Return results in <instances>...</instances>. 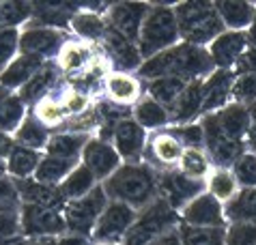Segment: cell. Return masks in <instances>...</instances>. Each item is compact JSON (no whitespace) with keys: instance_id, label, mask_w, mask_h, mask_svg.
Listing matches in <instances>:
<instances>
[{"instance_id":"cell-1","label":"cell","mask_w":256,"mask_h":245,"mask_svg":"<svg viewBox=\"0 0 256 245\" xmlns=\"http://www.w3.org/2000/svg\"><path fill=\"white\" fill-rule=\"evenodd\" d=\"M213 71H216V67H213L207 48H196L181 41L166 52L142 60L136 71V78L142 84L158 80V78H181L186 82H192L204 80Z\"/></svg>"},{"instance_id":"cell-2","label":"cell","mask_w":256,"mask_h":245,"mask_svg":"<svg viewBox=\"0 0 256 245\" xmlns=\"http://www.w3.org/2000/svg\"><path fill=\"white\" fill-rule=\"evenodd\" d=\"M108 200H116L127 206L144 208L160 198V185H158V170L148 164H123L120 168L102 183Z\"/></svg>"},{"instance_id":"cell-3","label":"cell","mask_w":256,"mask_h":245,"mask_svg":"<svg viewBox=\"0 0 256 245\" xmlns=\"http://www.w3.org/2000/svg\"><path fill=\"white\" fill-rule=\"evenodd\" d=\"M176 43H181V34L174 16V6L166 2H153L148 6V13L142 22L138 37V50L142 60L166 52V50L174 48Z\"/></svg>"},{"instance_id":"cell-4","label":"cell","mask_w":256,"mask_h":245,"mask_svg":"<svg viewBox=\"0 0 256 245\" xmlns=\"http://www.w3.org/2000/svg\"><path fill=\"white\" fill-rule=\"evenodd\" d=\"M174 16L181 41L196 48H207L226 30L213 2H179L174 4Z\"/></svg>"},{"instance_id":"cell-5","label":"cell","mask_w":256,"mask_h":245,"mask_svg":"<svg viewBox=\"0 0 256 245\" xmlns=\"http://www.w3.org/2000/svg\"><path fill=\"white\" fill-rule=\"evenodd\" d=\"M179 213L164 198H158L138 211L132 228L127 230L123 239V245H151L170 230L179 228Z\"/></svg>"},{"instance_id":"cell-6","label":"cell","mask_w":256,"mask_h":245,"mask_svg":"<svg viewBox=\"0 0 256 245\" xmlns=\"http://www.w3.org/2000/svg\"><path fill=\"white\" fill-rule=\"evenodd\" d=\"M71 39L67 30H58L52 26H44L37 22H28L20 28V54L34 56V58L50 62L56 60V56L62 50V46Z\"/></svg>"},{"instance_id":"cell-7","label":"cell","mask_w":256,"mask_h":245,"mask_svg":"<svg viewBox=\"0 0 256 245\" xmlns=\"http://www.w3.org/2000/svg\"><path fill=\"white\" fill-rule=\"evenodd\" d=\"M108 204V196H106L104 187L97 185L93 192L86 194L84 198L78 200H69L62 206V218L67 224V232L71 234H82L90 239V232L97 224L99 215Z\"/></svg>"},{"instance_id":"cell-8","label":"cell","mask_w":256,"mask_h":245,"mask_svg":"<svg viewBox=\"0 0 256 245\" xmlns=\"http://www.w3.org/2000/svg\"><path fill=\"white\" fill-rule=\"evenodd\" d=\"M138 211L127 206L116 200H108V204L99 215L97 224L90 232V243L102 245V243H123L127 230L132 228Z\"/></svg>"},{"instance_id":"cell-9","label":"cell","mask_w":256,"mask_h":245,"mask_svg":"<svg viewBox=\"0 0 256 245\" xmlns=\"http://www.w3.org/2000/svg\"><path fill=\"white\" fill-rule=\"evenodd\" d=\"M20 232L24 239L37 236H62L67 224L62 218V208H50L37 204H20Z\"/></svg>"},{"instance_id":"cell-10","label":"cell","mask_w":256,"mask_h":245,"mask_svg":"<svg viewBox=\"0 0 256 245\" xmlns=\"http://www.w3.org/2000/svg\"><path fill=\"white\" fill-rule=\"evenodd\" d=\"M108 6L104 4H80L74 16L69 20V34L88 46H99L108 32V20H106Z\"/></svg>"},{"instance_id":"cell-11","label":"cell","mask_w":256,"mask_h":245,"mask_svg":"<svg viewBox=\"0 0 256 245\" xmlns=\"http://www.w3.org/2000/svg\"><path fill=\"white\" fill-rule=\"evenodd\" d=\"M158 185H160V198L166 200L176 213L204 192V181L190 178L181 174L179 170L158 172Z\"/></svg>"},{"instance_id":"cell-12","label":"cell","mask_w":256,"mask_h":245,"mask_svg":"<svg viewBox=\"0 0 256 245\" xmlns=\"http://www.w3.org/2000/svg\"><path fill=\"white\" fill-rule=\"evenodd\" d=\"M179 220L186 226H196V228H226L228 220L224 213V204L211 194L202 192L196 196L192 202L179 211Z\"/></svg>"},{"instance_id":"cell-13","label":"cell","mask_w":256,"mask_h":245,"mask_svg":"<svg viewBox=\"0 0 256 245\" xmlns=\"http://www.w3.org/2000/svg\"><path fill=\"white\" fill-rule=\"evenodd\" d=\"M183 144L174 138L168 129L164 132H155L148 134L146 140V148H144V164H148L151 168L158 172H166V170H176V166L181 162L183 155Z\"/></svg>"},{"instance_id":"cell-14","label":"cell","mask_w":256,"mask_h":245,"mask_svg":"<svg viewBox=\"0 0 256 245\" xmlns=\"http://www.w3.org/2000/svg\"><path fill=\"white\" fill-rule=\"evenodd\" d=\"M148 132H144L134 116L123 118L114 122V132H112V144H114L116 153L120 155L123 164H140L144 160Z\"/></svg>"},{"instance_id":"cell-15","label":"cell","mask_w":256,"mask_h":245,"mask_svg":"<svg viewBox=\"0 0 256 245\" xmlns=\"http://www.w3.org/2000/svg\"><path fill=\"white\" fill-rule=\"evenodd\" d=\"M80 164H84L93 172L99 183H104L106 178H110L120 166H123V160H120V155L116 153L114 144L93 136L82 150Z\"/></svg>"},{"instance_id":"cell-16","label":"cell","mask_w":256,"mask_h":245,"mask_svg":"<svg viewBox=\"0 0 256 245\" xmlns=\"http://www.w3.org/2000/svg\"><path fill=\"white\" fill-rule=\"evenodd\" d=\"M102 54L108 58L112 71H125V74H136L142 64V56L138 50V43L125 39L123 34L108 28L104 41L99 43Z\"/></svg>"},{"instance_id":"cell-17","label":"cell","mask_w":256,"mask_h":245,"mask_svg":"<svg viewBox=\"0 0 256 245\" xmlns=\"http://www.w3.org/2000/svg\"><path fill=\"white\" fill-rule=\"evenodd\" d=\"M248 48H250V34L248 32L224 30L207 46V52L216 69H234L239 58L248 52Z\"/></svg>"},{"instance_id":"cell-18","label":"cell","mask_w":256,"mask_h":245,"mask_svg":"<svg viewBox=\"0 0 256 245\" xmlns=\"http://www.w3.org/2000/svg\"><path fill=\"white\" fill-rule=\"evenodd\" d=\"M146 2H116L110 4L106 11V20L112 30H116L118 34H123L125 39H130L134 43H138L140 37V28L148 13Z\"/></svg>"},{"instance_id":"cell-19","label":"cell","mask_w":256,"mask_h":245,"mask_svg":"<svg viewBox=\"0 0 256 245\" xmlns=\"http://www.w3.org/2000/svg\"><path fill=\"white\" fill-rule=\"evenodd\" d=\"M97 56H99L97 46H88V43H82V41L71 37L65 46H62V50L58 52L54 62H56V67L60 69L62 76L74 80V78L82 76L84 71L97 60Z\"/></svg>"},{"instance_id":"cell-20","label":"cell","mask_w":256,"mask_h":245,"mask_svg":"<svg viewBox=\"0 0 256 245\" xmlns=\"http://www.w3.org/2000/svg\"><path fill=\"white\" fill-rule=\"evenodd\" d=\"M60 84H62V74H60V69L56 67V62L52 60V62H46L16 95L22 99V104L26 108H32L34 104H39L41 99L52 95Z\"/></svg>"},{"instance_id":"cell-21","label":"cell","mask_w":256,"mask_h":245,"mask_svg":"<svg viewBox=\"0 0 256 245\" xmlns=\"http://www.w3.org/2000/svg\"><path fill=\"white\" fill-rule=\"evenodd\" d=\"M144 95V84L136 74H125V71H110L104 80V97L118 106L134 108L140 97Z\"/></svg>"},{"instance_id":"cell-22","label":"cell","mask_w":256,"mask_h":245,"mask_svg":"<svg viewBox=\"0 0 256 245\" xmlns=\"http://www.w3.org/2000/svg\"><path fill=\"white\" fill-rule=\"evenodd\" d=\"M202 106H204V92H202V80L188 82L186 90L170 108V127L172 125H188L202 118Z\"/></svg>"},{"instance_id":"cell-23","label":"cell","mask_w":256,"mask_h":245,"mask_svg":"<svg viewBox=\"0 0 256 245\" xmlns=\"http://www.w3.org/2000/svg\"><path fill=\"white\" fill-rule=\"evenodd\" d=\"M232 82H234V71L232 69H216L211 76L204 78L202 80V92H204L202 112L204 114L218 112V110H222L224 106L230 104Z\"/></svg>"},{"instance_id":"cell-24","label":"cell","mask_w":256,"mask_h":245,"mask_svg":"<svg viewBox=\"0 0 256 245\" xmlns=\"http://www.w3.org/2000/svg\"><path fill=\"white\" fill-rule=\"evenodd\" d=\"M16 185V194L20 204H37V206H50V208H62L65 198L60 196L58 187L44 185L34 178H11Z\"/></svg>"},{"instance_id":"cell-25","label":"cell","mask_w":256,"mask_h":245,"mask_svg":"<svg viewBox=\"0 0 256 245\" xmlns=\"http://www.w3.org/2000/svg\"><path fill=\"white\" fill-rule=\"evenodd\" d=\"M216 11L226 30H241L248 32L256 18V4L246 0H218Z\"/></svg>"},{"instance_id":"cell-26","label":"cell","mask_w":256,"mask_h":245,"mask_svg":"<svg viewBox=\"0 0 256 245\" xmlns=\"http://www.w3.org/2000/svg\"><path fill=\"white\" fill-rule=\"evenodd\" d=\"M93 138L88 134H78V132H54L48 140V146L44 153L50 157H58V160L76 162L80 164L82 150L86 146V142Z\"/></svg>"},{"instance_id":"cell-27","label":"cell","mask_w":256,"mask_h":245,"mask_svg":"<svg viewBox=\"0 0 256 245\" xmlns=\"http://www.w3.org/2000/svg\"><path fill=\"white\" fill-rule=\"evenodd\" d=\"M132 116L148 134L164 132L170 127V110L146 95H142L140 102L132 108Z\"/></svg>"},{"instance_id":"cell-28","label":"cell","mask_w":256,"mask_h":245,"mask_svg":"<svg viewBox=\"0 0 256 245\" xmlns=\"http://www.w3.org/2000/svg\"><path fill=\"white\" fill-rule=\"evenodd\" d=\"M44 64H46L44 60L34 58V56L20 54L9 67H4L2 71H0V86H4L9 92H18L41 67H44Z\"/></svg>"},{"instance_id":"cell-29","label":"cell","mask_w":256,"mask_h":245,"mask_svg":"<svg viewBox=\"0 0 256 245\" xmlns=\"http://www.w3.org/2000/svg\"><path fill=\"white\" fill-rule=\"evenodd\" d=\"M50 136H52V132L28 110L26 118L22 120V125L16 129V134H13L11 138H13V144H18V146H26V148L41 150V153H44Z\"/></svg>"},{"instance_id":"cell-30","label":"cell","mask_w":256,"mask_h":245,"mask_svg":"<svg viewBox=\"0 0 256 245\" xmlns=\"http://www.w3.org/2000/svg\"><path fill=\"white\" fill-rule=\"evenodd\" d=\"M97 185H102V183L95 178L93 172H90L84 164H78L65 176V181L58 185V192H60V196L65 198V202H69V200L84 198L86 194L93 192Z\"/></svg>"},{"instance_id":"cell-31","label":"cell","mask_w":256,"mask_h":245,"mask_svg":"<svg viewBox=\"0 0 256 245\" xmlns=\"http://www.w3.org/2000/svg\"><path fill=\"white\" fill-rule=\"evenodd\" d=\"M41 157H44L41 150H32V148L13 144L11 153L6 157V172H9V178H32Z\"/></svg>"},{"instance_id":"cell-32","label":"cell","mask_w":256,"mask_h":245,"mask_svg":"<svg viewBox=\"0 0 256 245\" xmlns=\"http://www.w3.org/2000/svg\"><path fill=\"white\" fill-rule=\"evenodd\" d=\"M239 183L237 176L232 174L230 168H213L209 176L204 178V192L211 194L213 198H218L222 204L230 202V200L239 194Z\"/></svg>"},{"instance_id":"cell-33","label":"cell","mask_w":256,"mask_h":245,"mask_svg":"<svg viewBox=\"0 0 256 245\" xmlns=\"http://www.w3.org/2000/svg\"><path fill=\"white\" fill-rule=\"evenodd\" d=\"M186 86L188 82L181 78H158V80L144 82V95L170 110L176 99L181 97V92L186 90Z\"/></svg>"},{"instance_id":"cell-34","label":"cell","mask_w":256,"mask_h":245,"mask_svg":"<svg viewBox=\"0 0 256 245\" xmlns=\"http://www.w3.org/2000/svg\"><path fill=\"white\" fill-rule=\"evenodd\" d=\"M60 88H62V84L52 92V95H48L46 99H41L39 104H34L30 108V112L41 122H44L50 132H52L54 127H60L62 129V127H65V122L69 120L65 108H62V104H60Z\"/></svg>"},{"instance_id":"cell-35","label":"cell","mask_w":256,"mask_h":245,"mask_svg":"<svg viewBox=\"0 0 256 245\" xmlns=\"http://www.w3.org/2000/svg\"><path fill=\"white\" fill-rule=\"evenodd\" d=\"M76 162H67V160H58V157H50L44 153L41 157V162L37 166V170H34V181L44 183V185H52V187H58L62 181H65V176L69 174L71 170L76 168Z\"/></svg>"},{"instance_id":"cell-36","label":"cell","mask_w":256,"mask_h":245,"mask_svg":"<svg viewBox=\"0 0 256 245\" xmlns=\"http://www.w3.org/2000/svg\"><path fill=\"white\" fill-rule=\"evenodd\" d=\"M226 220L230 222H256V187L252 190H239L230 202L224 204Z\"/></svg>"},{"instance_id":"cell-37","label":"cell","mask_w":256,"mask_h":245,"mask_svg":"<svg viewBox=\"0 0 256 245\" xmlns=\"http://www.w3.org/2000/svg\"><path fill=\"white\" fill-rule=\"evenodd\" d=\"M176 170L190 178L204 181V178L209 176V172L213 170V164H211L204 148H186L181 155L179 166H176Z\"/></svg>"},{"instance_id":"cell-38","label":"cell","mask_w":256,"mask_h":245,"mask_svg":"<svg viewBox=\"0 0 256 245\" xmlns=\"http://www.w3.org/2000/svg\"><path fill=\"white\" fill-rule=\"evenodd\" d=\"M28 108L22 104L16 92H11L4 102H0V134L13 136L16 129L22 125V120L26 118Z\"/></svg>"},{"instance_id":"cell-39","label":"cell","mask_w":256,"mask_h":245,"mask_svg":"<svg viewBox=\"0 0 256 245\" xmlns=\"http://www.w3.org/2000/svg\"><path fill=\"white\" fill-rule=\"evenodd\" d=\"M183 245H226V228H196L179 224Z\"/></svg>"},{"instance_id":"cell-40","label":"cell","mask_w":256,"mask_h":245,"mask_svg":"<svg viewBox=\"0 0 256 245\" xmlns=\"http://www.w3.org/2000/svg\"><path fill=\"white\" fill-rule=\"evenodd\" d=\"M60 104H62V108H65L67 116L71 120V118H78V116H82V114H86L90 108H93L95 99L90 95H86V92L74 88L71 84H62V88H60Z\"/></svg>"},{"instance_id":"cell-41","label":"cell","mask_w":256,"mask_h":245,"mask_svg":"<svg viewBox=\"0 0 256 245\" xmlns=\"http://www.w3.org/2000/svg\"><path fill=\"white\" fill-rule=\"evenodd\" d=\"M32 20V2H0V30L22 28Z\"/></svg>"},{"instance_id":"cell-42","label":"cell","mask_w":256,"mask_h":245,"mask_svg":"<svg viewBox=\"0 0 256 245\" xmlns=\"http://www.w3.org/2000/svg\"><path fill=\"white\" fill-rule=\"evenodd\" d=\"M232 174L237 176L241 190H252L256 187V150L246 148L230 166Z\"/></svg>"},{"instance_id":"cell-43","label":"cell","mask_w":256,"mask_h":245,"mask_svg":"<svg viewBox=\"0 0 256 245\" xmlns=\"http://www.w3.org/2000/svg\"><path fill=\"white\" fill-rule=\"evenodd\" d=\"M230 102L248 108L256 104V74H234Z\"/></svg>"},{"instance_id":"cell-44","label":"cell","mask_w":256,"mask_h":245,"mask_svg":"<svg viewBox=\"0 0 256 245\" xmlns=\"http://www.w3.org/2000/svg\"><path fill=\"white\" fill-rule=\"evenodd\" d=\"M168 132L183 144V148H204V129L200 120L188 122V125H172Z\"/></svg>"},{"instance_id":"cell-45","label":"cell","mask_w":256,"mask_h":245,"mask_svg":"<svg viewBox=\"0 0 256 245\" xmlns=\"http://www.w3.org/2000/svg\"><path fill=\"white\" fill-rule=\"evenodd\" d=\"M20 56V28H2L0 30V71Z\"/></svg>"},{"instance_id":"cell-46","label":"cell","mask_w":256,"mask_h":245,"mask_svg":"<svg viewBox=\"0 0 256 245\" xmlns=\"http://www.w3.org/2000/svg\"><path fill=\"white\" fill-rule=\"evenodd\" d=\"M226 245H256V222H230L226 226Z\"/></svg>"},{"instance_id":"cell-47","label":"cell","mask_w":256,"mask_h":245,"mask_svg":"<svg viewBox=\"0 0 256 245\" xmlns=\"http://www.w3.org/2000/svg\"><path fill=\"white\" fill-rule=\"evenodd\" d=\"M232 71L234 74H256V48L254 46L248 48V52L239 58L237 67H234Z\"/></svg>"},{"instance_id":"cell-48","label":"cell","mask_w":256,"mask_h":245,"mask_svg":"<svg viewBox=\"0 0 256 245\" xmlns=\"http://www.w3.org/2000/svg\"><path fill=\"white\" fill-rule=\"evenodd\" d=\"M54 245H93V243H90L88 236L65 232L62 236H56V243H54Z\"/></svg>"},{"instance_id":"cell-49","label":"cell","mask_w":256,"mask_h":245,"mask_svg":"<svg viewBox=\"0 0 256 245\" xmlns=\"http://www.w3.org/2000/svg\"><path fill=\"white\" fill-rule=\"evenodd\" d=\"M151 245H183L181 241V234H179V228H174V230H170V232H166L164 236H160L155 243Z\"/></svg>"},{"instance_id":"cell-50","label":"cell","mask_w":256,"mask_h":245,"mask_svg":"<svg viewBox=\"0 0 256 245\" xmlns=\"http://www.w3.org/2000/svg\"><path fill=\"white\" fill-rule=\"evenodd\" d=\"M56 236H37V239H18L13 245H54Z\"/></svg>"},{"instance_id":"cell-51","label":"cell","mask_w":256,"mask_h":245,"mask_svg":"<svg viewBox=\"0 0 256 245\" xmlns=\"http://www.w3.org/2000/svg\"><path fill=\"white\" fill-rule=\"evenodd\" d=\"M13 148V138L6 134H0V160H6Z\"/></svg>"},{"instance_id":"cell-52","label":"cell","mask_w":256,"mask_h":245,"mask_svg":"<svg viewBox=\"0 0 256 245\" xmlns=\"http://www.w3.org/2000/svg\"><path fill=\"white\" fill-rule=\"evenodd\" d=\"M246 148H250V150H256V120H254V125H252V129H250V136H248Z\"/></svg>"},{"instance_id":"cell-53","label":"cell","mask_w":256,"mask_h":245,"mask_svg":"<svg viewBox=\"0 0 256 245\" xmlns=\"http://www.w3.org/2000/svg\"><path fill=\"white\" fill-rule=\"evenodd\" d=\"M248 34H250V46L256 48V18H254V24H252L250 30H248Z\"/></svg>"},{"instance_id":"cell-54","label":"cell","mask_w":256,"mask_h":245,"mask_svg":"<svg viewBox=\"0 0 256 245\" xmlns=\"http://www.w3.org/2000/svg\"><path fill=\"white\" fill-rule=\"evenodd\" d=\"M9 95H11V92H9V90H6V88H4V86H0V102H4V99H6V97H9Z\"/></svg>"},{"instance_id":"cell-55","label":"cell","mask_w":256,"mask_h":245,"mask_svg":"<svg viewBox=\"0 0 256 245\" xmlns=\"http://www.w3.org/2000/svg\"><path fill=\"white\" fill-rule=\"evenodd\" d=\"M250 112H252V116H254V120H256V104L250 108Z\"/></svg>"},{"instance_id":"cell-56","label":"cell","mask_w":256,"mask_h":245,"mask_svg":"<svg viewBox=\"0 0 256 245\" xmlns=\"http://www.w3.org/2000/svg\"><path fill=\"white\" fill-rule=\"evenodd\" d=\"M102 245H123V243H102Z\"/></svg>"}]
</instances>
